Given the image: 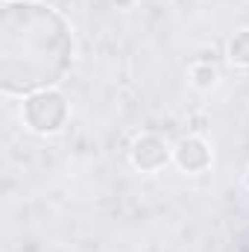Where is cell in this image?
I'll return each instance as SVG.
<instances>
[{
  "label": "cell",
  "mask_w": 249,
  "mask_h": 252,
  "mask_svg": "<svg viewBox=\"0 0 249 252\" xmlns=\"http://www.w3.org/2000/svg\"><path fill=\"white\" fill-rule=\"evenodd\" d=\"M187 79H190V85L196 88V91H211V88H217L220 85V67L211 62H193L187 67Z\"/></svg>",
  "instance_id": "obj_5"
},
{
  "label": "cell",
  "mask_w": 249,
  "mask_h": 252,
  "mask_svg": "<svg viewBox=\"0 0 249 252\" xmlns=\"http://www.w3.org/2000/svg\"><path fill=\"white\" fill-rule=\"evenodd\" d=\"M244 188L249 190V167H247V173H244Z\"/></svg>",
  "instance_id": "obj_8"
},
{
  "label": "cell",
  "mask_w": 249,
  "mask_h": 252,
  "mask_svg": "<svg viewBox=\"0 0 249 252\" xmlns=\"http://www.w3.org/2000/svg\"><path fill=\"white\" fill-rule=\"evenodd\" d=\"M112 3H115L118 9H132V6H135L138 0H112Z\"/></svg>",
  "instance_id": "obj_7"
},
{
  "label": "cell",
  "mask_w": 249,
  "mask_h": 252,
  "mask_svg": "<svg viewBox=\"0 0 249 252\" xmlns=\"http://www.w3.org/2000/svg\"><path fill=\"white\" fill-rule=\"evenodd\" d=\"M226 62L232 67H249V27L238 30L229 41H226Z\"/></svg>",
  "instance_id": "obj_6"
},
{
  "label": "cell",
  "mask_w": 249,
  "mask_h": 252,
  "mask_svg": "<svg viewBox=\"0 0 249 252\" xmlns=\"http://www.w3.org/2000/svg\"><path fill=\"white\" fill-rule=\"evenodd\" d=\"M129 161L132 167H138L141 173H158L164 170L170 161H173V147L161 138V135H153V132H144L132 141L129 147Z\"/></svg>",
  "instance_id": "obj_3"
},
{
  "label": "cell",
  "mask_w": 249,
  "mask_h": 252,
  "mask_svg": "<svg viewBox=\"0 0 249 252\" xmlns=\"http://www.w3.org/2000/svg\"><path fill=\"white\" fill-rule=\"evenodd\" d=\"M21 121L32 135H59L70 121V103L62 94V88H41L24 97L21 103Z\"/></svg>",
  "instance_id": "obj_2"
},
{
  "label": "cell",
  "mask_w": 249,
  "mask_h": 252,
  "mask_svg": "<svg viewBox=\"0 0 249 252\" xmlns=\"http://www.w3.org/2000/svg\"><path fill=\"white\" fill-rule=\"evenodd\" d=\"M173 164L182 173H205L214 164V150L202 135H185L173 147Z\"/></svg>",
  "instance_id": "obj_4"
},
{
  "label": "cell",
  "mask_w": 249,
  "mask_h": 252,
  "mask_svg": "<svg viewBox=\"0 0 249 252\" xmlns=\"http://www.w3.org/2000/svg\"><path fill=\"white\" fill-rule=\"evenodd\" d=\"M73 59L70 24L38 0H3L0 21V88L27 97L53 88Z\"/></svg>",
  "instance_id": "obj_1"
}]
</instances>
